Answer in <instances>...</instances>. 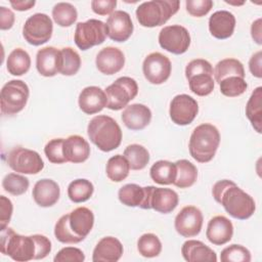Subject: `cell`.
Here are the masks:
<instances>
[{
    "mask_svg": "<svg viewBox=\"0 0 262 262\" xmlns=\"http://www.w3.org/2000/svg\"><path fill=\"white\" fill-rule=\"evenodd\" d=\"M1 253L17 262L39 260L51 252V242L42 234L21 235L8 226L1 229Z\"/></svg>",
    "mask_w": 262,
    "mask_h": 262,
    "instance_id": "6da1fadb",
    "label": "cell"
},
{
    "mask_svg": "<svg viewBox=\"0 0 262 262\" xmlns=\"http://www.w3.org/2000/svg\"><path fill=\"white\" fill-rule=\"evenodd\" d=\"M212 193L215 201L221 204L225 211L235 219L246 220L256 210L254 199L231 180L217 181L213 185Z\"/></svg>",
    "mask_w": 262,
    "mask_h": 262,
    "instance_id": "7a4b0ae2",
    "label": "cell"
},
{
    "mask_svg": "<svg viewBox=\"0 0 262 262\" xmlns=\"http://www.w3.org/2000/svg\"><path fill=\"white\" fill-rule=\"evenodd\" d=\"M87 134L91 142L104 152L118 148L122 141L121 127L115 119L106 115L92 118L87 126Z\"/></svg>",
    "mask_w": 262,
    "mask_h": 262,
    "instance_id": "3957f363",
    "label": "cell"
},
{
    "mask_svg": "<svg viewBox=\"0 0 262 262\" xmlns=\"http://www.w3.org/2000/svg\"><path fill=\"white\" fill-rule=\"evenodd\" d=\"M220 133L218 129L209 123L196 126L189 138L188 149L190 156L199 163L210 162L219 146Z\"/></svg>",
    "mask_w": 262,
    "mask_h": 262,
    "instance_id": "277c9868",
    "label": "cell"
},
{
    "mask_svg": "<svg viewBox=\"0 0 262 262\" xmlns=\"http://www.w3.org/2000/svg\"><path fill=\"white\" fill-rule=\"evenodd\" d=\"M178 0H151L136 8V18L142 27L155 28L166 24L179 9Z\"/></svg>",
    "mask_w": 262,
    "mask_h": 262,
    "instance_id": "5b68a950",
    "label": "cell"
},
{
    "mask_svg": "<svg viewBox=\"0 0 262 262\" xmlns=\"http://www.w3.org/2000/svg\"><path fill=\"white\" fill-rule=\"evenodd\" d=\"M212 64L203 58L189 61L185 68V77L189 89L198 96H207L213 90L215 82L213 79Z\"/></svg>",
    "mask_w": 262,
    "mask_h": 262,
    "instance_id": "8992f818",
    "label": "cell"
},
{
    "mask_svg": "<svg viewBox=\"0 0 262 262\" xmlns=\"http://www.w3.org/2000/svg\"><path fill=\"white\" fill-rule=\"evenodd\" d=\"M30 90L21 80H11L1 89L0 104L3 115L12 116L23 111L28 102Z\"/></svg>",
    "mask_w": 262,
    "mask_h": 262,
    "instance_id": "52a82bcc",
    "label": "cell"
},
{
    "mask_svg": "<svg viewBox=\"0 0 262 262\" xmlns=\"http://www.w3.org/2000/svg\"><path fill=\"white\" fill-rule=\"evenodd\" d=\"M107 98L106 107L120 111L126 107L138 93L137 82L130 77H120L104 90Z\"/></svg>",
    "mask_w": 262,
    "mask_h": 262,
    "instance_id": "ba28073f",
    "label": "cell"
},
{
    "mask_svg": "<svg viewBox=\"0 0 262 262\" xmlns=\"http://www.w3.org/2000/svg\"><path fill=\"white\" fill-rule=\"evenodd\" d=\"M106 36V25L99 19L90 18L76 25L74 40L79 49L87 50L103 43Z\"/></svg>",
    "mask_w": 262,
    "mask_h": 262,
    "instance_id": "9c48e42d",
    "label": "cell"
},
{
    "mask_svg": "<svg viewBox=\"0 0 262 262\" xmlns=\"http://www.w3.org/2000/svg\"><path fill=\"white\" fill-rule=\"evenodd\" d=\"M6 161L14 172L21 174H37L44 168V162L37 151L20 146L12 148Z\"/></svg>",
    "mask_w": 262,
    "mask_h": 262,
    "instance_id": "30bf717a",
    "label": "cell"
},
{
    "mask_svg": "<svg viewBox=\"0 0 262 262\" xmlns=\"http://www.w3.org/2000/svg\"><path fill=\"white\" fill-rule=\"evenodd\" d=\"M52 32V20L45 13H35L31 15L23 27V36L25 40L34 46H39L49 41Z\"/></svg>",
    "mask_w": 262,
    "mask_h": 262,
    "instance_id": "8fae6325",
    "label": "cell"
},
{
    "mask_svg": "<svg viewBox=\"0 0 262 262\" xmlns=\"http://www.w3.org/2000/svg\"><path fill=\"white\" fill-rule=\"evenodd\" d=\"M160 46L173 54H182L190 45L189 32L180 25L164 27L159 33Z\"/></svg>",
    "mask_w": 262,
    "mask_h": 262,
    "instance_id": "7c38bea8",
    "label": "cell"
},
{
    "mask_svg": "<svg viewBox=\"0 0 262 262\" xmlns=\"http://www.w3.org/2000/svg\"><path fill=\"white\" fill-rule=\"evenodd\" d=\"M171 70L172 64L170 59L160 52L149 53L142 63L144 78L155 85L166 82L171 75Z\"/></svg>",
    "mask_w": 262,
    "mask_h": 262,
    "instance_id": "4fadbf2b",
    "label": "cell"
},
{
    "mask_svg": "<svg viewBox=\"0 0 262 262\" xmlns=\"http://www.w3.org/2000/svg\"><path fill=\"white\" fill-rule=\"evenodd\" d=\"M199 113V104L188 94H178L170 102L169 115L173 123L179 126L190 124Z\"/></svg>",
    "mask_w": 262,
    "mask_h": 262,
    "instance_id": "5bb4252c",
    "label": "cell"
},
{
    "mask_svg": "<svg viewBox=\"0 0 262 262\" xmlns=\"http://www.w3.org/2000/svg\"><path fill=\"white\" fill-rule=\"evenodd\" d=\"M203 220L204 217L199 208L186 206L176 215L174 226L176 231L183 237H192L201 232Z\"/></svg>",
    "mask_w": 262,
    "mask_h": 262,
    "instance_id": "9a60e30c",
    "label": "cell"
},
{
    "mask_svg": "<svg viewBox=\"0 0 262 262\" xmlns=\"http://www.w3.org/2000/svg\"><path fill=\"white\" fill-rule=\"evenodd\" d=\"M146 187V207L163 214L171 213L178 205V194L171 188L156 187L152 185Z\"/></svg>",
    "mask_w": 262,
    "mask_h": 262,
    "instance_id": "2e32d148",
    "label": "cell"
},
{
    "mask_svg": "<svg viewBox=\"0 0 262 262\" xmlns=\"http://www.w3.org/2000/svg\"><path fill=\"white\" fill-rule=\"evenodd\" d=\"M107 36L116 42L127 41L133 33V23L128 12L115 10L106 20Z\"/></svg>",
    "mask_w": 262,
    "mask_h": 262,
    "instance_id": "e0dca14e",
    "label": "cell"
},
{
    "mask_svg": "<svg viewBox=\"0 0 262 262\" xmlns=\"http://www.w3.org/2000/svg\"><path fill=\"white\" fill-rule=\"evenodd\" d=\"M95 64L101 74L108 76L114 75L124 68L125 55L121 49L107 46L97 53Z\"/></svg>",
    "mask_w": 262,
    "mask_h": 262,
    "instance_id": "ac0fdd59",
    "label": "cell"
},
{
    "mask_svg": "<svg viewBox=\"0 0 262 262\" xmlns=\"http://www.w3.org/2000/svg\"><path fill=\"white\" fill-rule=\"evenodd\" d=\"M61 52L53 46L43 47L38 50L36 55V68L40 75L53 77L60 73Z\"/></svg>",
    "mask_w": 262,
    "mask_h": 262,
    "instance_id": "d6986e66",
    "label": "cell"
},
{
    "mask_svg": "<svg viewBox=\"0 0 262 262\" xmlns=\"http://www.w3.org/2000/svg\"><path fill=\"white\" fill-rule=\"evenodd\" d=\"M80 110L87 114L93 115L101 112L107 104L105 92L98 86L85 87L78 98Z\"/></svg>",
    "mask_w": 262,
    "mask_h": 262,
    "instance_id": "ffe728a7",
    "label": "cell"
},
{
    "mask_svg": "<svg viewBox=\"0 0 262 262\" xmlns=\"http://www.w3.org/2000/svg\"><path fill=\"white\" fill-rule=\"evenodd\" d=\"M233 235V225L225 216L218 215L208 222L206 236L208 241L216 246H222L228 243Z\"/></svg>",
    "mask_w": 262,
    "mask_h": 262,
    "instance_id": "44dd1931",
    "label": "cell"
},
{
    "mask_svg": "<svg viewBox=\"0 0 262 262\" xmlns=\"http://www.w3.org/2000/svg\"><path fill=\"white\" fill-rule=\"evenodd\" d=\"M124 252L121 242L114 236L102 237L95 246L92 254L93 262H117Z\"/></svg>",
    "mask_w": 262,
    "mask_h": 262,
    "instance_id": "7402d4cb",
    "label": "cell"
},
{
    "mask_svg": "<svg viewBox=\"0 0 262 262\" xmlns=\"http://www.w3.org/2000/svg\"><path fill=\"white\" fill-rule=\"evenodd\" d=\"M32 194L38 206L47 208L57 203L60 195V188L54 180L44 178L35 183Z\"/></svg>",
    "mask_w": 262,
    "mask_h": 262,
    "instance_id": "603a6c76",
    "label": "cell"
},
{
    "mask_svg": "<svg viewBox=\"0 0 262 262\" xmlns=\"http://www.w3.org/2000/svg\"><path fill=\"white\" fill-rule=\"evenodd\" d=\"M235 28V17L227 10H218L209 18V31L216 39L231 37Z\"/></svg>",
    "mask_w": 262,
    "mask_h": 262,
    "instance_id": "cb8c5ba5",
    "label": "cell"
},
{
    "mask_svg": "<svg viewBox=\"0 0 262 262\" xmlns=\"http://www.w3.org/2000/svg\"><path fill=\"white\" fill-rule=\"evenodd\" d=\"M121 118L127 128L131 130H142L150 123L151 112L144 104L133 103L125 107Z\"/></svg>",
    "mask_w": 262,
    "mask_h": 262,
    "instance_id": "d4e9b609",
    "label": "cell"
},
{
    "mask_svg": "<svg viewBox=\"0 0 262 262\" xmlns=\"http://www.w3.org/2000/svg\"><path fill=\"white\" fill-rule=\"evenodd\" d=\"M63 155L67 162L83 163L90 156L89 143L80 135H71L63 140Z\"/></svg>",
    "mask_w": 262,
    "mask_h": 262,
    "instance_id": "484cf974",
    "label": "cell"
},
{
    "mask_svg": "<svg viewBox=\"0 0 262 262\" xmlns=\"http://www.w3.org/2000/svg\"><path fill=\"white\" fill-rule=\"evenodd\" d=\"M69 223L73 232L81 238H85L94 224V215L86 207H79L69 213Z\"/></svg>",
    "mask_w": 262,
    "mask_h": 262,
    "instance_id": "4316f807",
    "label": "cell"
},
{
    "mask_svg": "<svg viewBox=\"0 0 262 262\" xmlns=\"http://www.w3.org/2000/svg\"><path fill=\"white\" fill-rule=\"evenodd\" d=\"M181 254L184 260L188 262H200V261L216 262L217 261L216 253L201 241H195V239L186 241L182 245Z\"/></svg>",
    "mask_w": 262,
    "mask_h": 262,
    "instance_id": "83f0119b",
    "label": "cell"
},
{
    "mask_svg": "<svg viewBox=\"0 0 262 262\" xmlns=\"http://www.w3.org/2000/svg\"><path fill=\"white\" fill-rule=\"evenodd\" d=\"M176 165L175 163L160 160L156 162L149 170L150 178L158 184L169 185L173 184L176 179Z\"/></svg>",
    "mask_w": 262,
    "mask_h": 262,
    "instance_id": "f1b7e54d",
    "label": "cell"
},
{
    "mask_svg": "<svg viewBox=\"0 0 262 262\" xmlns=\"http://www.w3.org/2000/svg\"><path fill=\"white\" fill-rule=\"evenodd\" d=\"M31 67V57L23 48L13 49L6 60V68L12 76H23L29 72Z\"/></svg>",
    "mask_w": 262,
    "mask_h": 262,
    "instance_id": "f546056e",
    "label": "cell"
},
{
    "mask_svg": "<svg viewBox=\"0 0 262 262\" xmlns=\"http://www.w3.org/2000/svg\"><path fill=\"white\" fill-rule=\"evenodd\" d=\"M120 202L128 207H140L145 201V188L135 183H128L123 185L118 191Z\"/></svg>",
    "mask_w": 262,
    "mask_h": 262,
    "instance_id": "4dcf8cb0",
    "label": "cell"
},
{
    "mask_svg": "<svg viewBox=\"0 0 262 262\" xmlns=\"http://www.w3.org/2000/svg\"><path fill=\"white\" fill-rule=\"evenodd\" d=\"M175 165L177 174L173 184L179 188H187L192 186L198 178L196 167L191 162L184 159L178 160Z\"/></svg>",
    "mask_w": 262,
    "mask_h": 262,
    "instance_id": "1f68e13d",
    "label": "cell"
},
{
    "mask_svg": "<svg viewBox=\"0 0 262 262\" xmlns=\"http://www.w3.org/2000/svg\"><path fill=\"white\" fill-rule=\"evenodd\" d=\"M214 77L216 82L219 84L225 78L228 77H241L245 78V69L243 63L235 58H224L220 60L214 70Z\"/></svg>",
    "mask_w": 262,
    "mask_h": 262,
    "instance_id": "d6a6232c",
    "label": "cell"
},
{
    "mask_svg": "<svg viewBox=\"0 0 262 262\" xmlns=\"http://www.w3.org/2000/svg\"><path fill=\"white\" fill-rule=\"evenodd\" d=\"M130 166L127 159L122 155H116L108 159L105 167L106 176L114 182H121L129 175Z\"/></svg>",
    "mask_w": 262,
    "mask_h": 262,
    "instance_id": "836d02e7",
    "label": "cell"
},
{
    "mask_svg": "<svg viewBox=\"0 0 262 262\" xmlns=\"http://www.w3.org/2000/svg\"><path fill=\"white\" fill-rule=\"evenodd\" d=\"M261 97H262V87H257L251 94L247 105L246 115L247 118L252 123L254 129L261 133Z\"/></svg>",
    "mask_w": 262,
    "mask_h": 262,
    "instance_id": "e575fe53",
    "label": "cell"
},
{
    "mask_svg": "<svg viewBox=\"0 0 262 262\" xmlns=\"http://www.w3.org/2000/svg\"><path fill=\"white\" fill-rule=\"evenodd\" d=\"M94 191L93 184L83 178L72 181L68 186V196L73 203H83L88 201Z\"/></svg>",
    "mask_w": 262,
    "mask_h": 262,
    "instance_id": "d590c367",
    "label": "cell"
},
{
    "mask_svg": "<svg viewBox=\"0 0 262 262\" xmlns=\"http://www.w3.org/2000/svg\"><path fill=\"white\" fill-rule=\"evenodd\" d=\"M132 170H142L149 162V154L147 149L140 144H130L128 145L123 155Z\"/></svg>",
    "mask_w": 262,
    "mask_h": 262,
    "instance_id": "8d00e7d4",
    "label": "cell"
},
{
    "mask_svg": "<svg viewBox=\"0 0 262 262\" xmlns=\"http://www.w3.org/2000/svg\"><path fill=\"white\" fill-rule=\"evenodd\" d=\"M53 20L60 27L72 26L78 17L76 7L69 2H58L52 8Z\"/></svg>",
    "mask_w": 262,
    "mask_h": 262,
    "instance_id": "74e56055",
    "label": "cell"
},
{
    "mask_svg": "<svg viewBox=\"0 0 262 262\" xmlns=\"http://www.w3.org/2000/svg\"><path fill=\"white\" fill-rule=\"evenodd\" d=\"M61 52L60 74L63 76H74L81 67V57L79 53L72 47H63Z\"/></svg>",
    "mask_w": 262,
    "mask_h": 262,
    "instance_id": "f35d334b",
    "label": "cell"
},
{
    "mask_svg": "<svg viewBox=\"0 0 262 262\" xmlns=\"http://www.w3.org/2000/svg\"><path fill=\"white\" fill-rule=\"evenodd\" d=\"M137 250L145 258H154L160 255L162 243L154 233H144L137 241Z\"/></svg>",
    "mask_w": 262,
    "mask_h": 262,
    "instance_id": "ab89813d",
    "label": "cell"
},
{
    "mask_svg": "<svg viewBox=\"0 0 262 262\" xmlns=\"http://www.w3.org/2000/svg\"><path fill=\"white\" fill-rule=\"evenodd\" d=\"M29 179L17 173H9L2 180V187L12 195L24 194L29 188Z\"/></svg>",
    "mask_w": 262,
    "mask_h": 262,
    "instance_id": "60d3db41",
    "label": "cell"
},
{
    "mask_svg": "<svg viewBox=\"0 0 262 262\" xmlns=\"http://www.w3.org/2000/svg\"><path fill=\"white\" fill-rule=\"evenodd\" d=\"M54 235L55 238L62 244H78L84 241L83 238L76 235L71 229L69 223V214L62 215L57 220L54 226Z\"/></svg>",
    "mask_w": 262,
    "mask_h": 262,
    "instance_id": "b9f144b4",
    "label": "cell"
},
{
    "mask_svg": "<svg viewBox=\"0 0 262 262\" xmlns=\"http://www.w3.org/2000/svg\"><path fill=\"white\" fill-rule=\"evenodd\" d=\"M220 92L227 97H236L246 92L248 84L245 78L241 77H228L219 82Z\"/></svg>",
    "mask_w": 262,
    "mask_h": 262,
    "instance_id": "7bdbcfd3",
    "label": "cell"
},
{
    "mask_svg": "<svg viewBox=\"0 0 262 262\" xmlns=\"http://www.w3.org/2000/svg\"><path fill=\"white\" fill-rule=\"evenodd\" d=\"M222 262H250L251 253L242 245H230L224 248L220 254Z\"/></svg>",
    "mask_w": 262,
    "mask_h": 262,
    "instance_id": "ee69618b",
    "label": "cell"
},
{
    "mask_svg": "<svg viewBox=\"0 0 262 262\" xmlns=\"http://www.w3.org/2000/svg\"><path fill=\"white\" fill-rule=\"evenodd\" d=\"M63 138H54L46 143L44 152L49 162L53 164L67 163L63 155Z\"/></svg>",
    "mask_w": 262,
    "mask_h": 262,
    "instance_id": "f6af8a7d",
    "label": "cell"
},
{
    "mask_svg": "<svg viewBox=\"0 0 262 262\" xmlns=\"http://www.w3.org/2000/svg\"><path fill=\"white\" fill-rule=\"evenodd\" d=\"M214 3L211 0H186V11L195 17H202L212 9Z\"/></svg>",
    "mask_w": 262,
    "mask_h": 262,
    "instance_id": "bcb514c9",
    "label": "cell"
},
{
    "mask_svg": "<svg viewBox=\"0 0 262 262\" xmlns=\"http://www.w3.org/2000/svg\"><path fill=\"white\" fill-rule=\"evenodd\" d=\"M85 260V255L82 250L75 247L62 248L54 256V262H83Z\"/></svg>",
    "mask_w": 262,
    "mask_h": 262,
    "instance_id": "7dc6e473",
    "label": "cell"
},
{
    "mask_svg": "<svg viewBox=\"0 0 262 262\" xmlns=\"http://www.w3.org/2000/svg\"><path fill=\"white\" fill-rule=\"evenodd\" d=\"M13 211L12 203L5 195L0 196V230L5 228L10 222Z\"/></svg>",
    "mask_w": 262,
    "mask_h": 262,
    "instance_id": "c3c4849f",
    "label": "cell"
},
{
    "mask_svg": "<svg viewBox=\"0 0 262 262\" xmlns=\"http://www.w3.org/2000/svg\"><path fill=\"white\" fill-rule=\"evenodd\" d=\"M117 6L116 0H93L91 1V8L94 13L98 15H107L114 12Z\"/></svg>",
    "mask_w": 262,
    "mask_h": 262,
    "instance_id": "681fc988",
    "label": "cell"
},
{
    "mask_svg": "<svg viewBox=\"0 0 262 262\" xmlns=\"http://www.w3.org/2000/svg\"><path fill=\"white\" fill-rule=\"evenodd\" d=\"M14 13L4 6L0 7V29L9 30L14 24Z\"/></svg>",
    "mask_w": 262,
    "mask_h": 262,
    "instance_id": "f907efd6",
    "label": "cell"
},
{
    "mask_svg": "<svg viewBox=\"0 0 262 262\" xmlns=\"http://www.w3.org/2000/svg\"><path fill=\"white\" fill-rule=\"evenodd\" d=\"M261 59H262V52L257 51L254 53L249 61V69L253 76L257 78L262 77V70H261Z\"/></svg>",
    "mask_w": 262,
    "mask_h": 262,
    "instance_id": "816d5d0a",
    "label": "cell"
},
{
    "mask_svg": "<svg viewBox=\"0 0 262 262\" xmlns=\"http://www.w3.org/2000/svg\"><path fill=\"white\" fill-rule=\"evenodd\" d=\"M35 1L34 0H16L10 1V5L18 11H25V10H29L31 9L34 5H35Z\"/></svg>",
    "mask_w": 262,
    "mask_h": 262,
    "instance_id": "f5cc1de1",
    "label": "cell"
},
{
    "mask_svg": "<svg viewBox=\"0 0 262 262\" xmlns=\"http://www.w3.org/2000/svg\"><path fill=\"white\" fill-rule=\"evenodd\" d=\"M251 35L254 41L257 44H262V39H261V18L256 19L251 27Z\"/></svg>",
    "mask_w": 262,
    "mask_h": 262,
    "instance_id": "db71d44e",
    "label": "cell"
}]
</instances>
